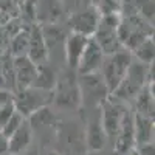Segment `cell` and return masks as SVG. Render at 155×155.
Listing matches in <instances>:
<instances>
[{
    "instance_id": "cell-9",
    "label": "cell",
    "mask_w": 155,
    "mask_h": 155,
    "mask_svg": "<svg viewBox=\"0 0 155 155\" xmlns=\"http://www.w3.org/2000/svg\"><path fill=\"white\" fill-rule=\"evenodd\" d=\"M104 53L101 51V48L98 47V44L93 41L92 37L88 39V42L85 45V50L79 59V64L76 67V71L81 76L84 74H93L98 73V70L102 65V61H104Z\"/></svg>"
},
{
    "instance_id": "cell-7",
    "label": "cell",
    "mask_w": 155,
    "mask_h": 155,
    "mask_svg": "<svg viewBox=\"0 0 155 155\" xmlns=\"http://www.w3.org/2000/svg\"><path fill=\"white\" fill-rule=\"evenodd\" d=\"M126 107L121 106L120 102H113V101H106L102 106V113H101V124L102 129L107 135V138H115L116 134L120 130L121 121L124 118Z\"/></svg>"
},
{
    "instance_id": "cell-13",
    "label": "cell",
    "mask_w": 155,
    "mask_h": 155,
    "mask_svg": "<svg viewBox=\"0 0 155 155\" xmlns=\"http://www.w3.org/2000/svg\"><path fill=\"white\" fill-rule=\"evenodd\" d=\"M33 140V127L30 126L28 120H23V123L19 126V129L8 138V147L11 155H19L31 144Z\"/></svg>"
},
{
    "instance_id": "cell-5",
    "label": "cell",
    "mask_w": 155,
    "mask_h": 155,
    "mask_svg": "<svg viewBox=\"0 0 155 155\" xmlns=\"http://www.w3.org/2000/svg\"><path fill=\"white\" fill-rule=\"evenodd\" d=\"M53 92V99L56 101V104L64 109H74L81 104V92L79 85L74 78L67 76L65 79L56 81Z\"/></svg>"
},
{
    "instance_id": "cell-27",
    "label": "cell",
    "mask_w": 155,
    "mask_h": 155,
    "mask_svg": "<svg viewBox=\"0 0 155 155\" xmlns=\"http://www.w3.org/2000/svg\"><path fill=\"white\" fill-rule=\"evenodd\" d=\"M19 155H39V153H37L36 150H28V149H27V150H23V152L19 153Z\"/></svg>"
},
{
    "instance_id": "cell-18",
    "label": "cell",
    "mask_w": 155,
    "mask_h": 155,
    "mask_svg": "<svg viewBox=\"0 0 155 155\" xmlns=\"http://www.w3.org/2000/svg\"><path fill=\"white\" fill-rule=\"evenodd\" d=\"M153 48H155L153 47V39L147 37L138 47H135L132 50V56H135L137 61L144 64V65H150V64H153V54H155Z\"/></svg>"
},
{
    "instance_id": "cell-23",
    "label": "cell",
    "mask_w": 155,
    "mask_h": 155,
    "mask_svg": "<svg viewBox=\"0 0 155 155\" xmlns=\"http://www.w3.org/2000/svg\"><path fill=\"white\" fill-rule=\"evenodd\" d=\"M12 101H14V95L8 92L6 88H0V107L8 104V102H12Z\"/></svg>"
},
{
    "instance_id": "cell-14",
    "label": "cell",
    "mask_w": 155,
    "mask_h": 155,
    "mask_svg": "<svg viewBox=\"0 0 155 155\" xmlns=\"http://www.w3.org/2000/svg\"><path fill=\"white\" fill-rule=\"evenodd\" d=\"M134 130H135V144L153 143V120L147 116L134 115Z\"/></svg>"
},
{
    "instance_id": "cell-24",
    "label": "cell",
    "mask_w": 155,
    "mask_h": 155,
    "mask_svg": "<svg viewBox=\"0 0 155 155\" xmlns=\"http://www.w3.org/2000/svg\"><path fill=\"white\" fill-rule=\"evenodd\" d=\"M137 150H138L141 155H155L153 143H144V144H138Z\"/></svg>"
},
{
    "instance_id": "cell-20",
    "label": "cell",
    "mask_w": 155,
    "mask_h": 155,
    "mask_svg": "<svg viewBox=\"0 0 155 155\" xmlns=\"http://www.w3.org/2000/svg\"><path fill=\"white\" fill-rule=\"evenodd\" d=\"M121 2H123V0H99L96 9L99 11L101 16L120 14V11H121Z\"/></svg>"
},
{
    "instance_id": "cell-28",
    "label": "cell",
    "mask_w": 155,
    "mask_h": 155,
    "mask_svg": "<svg viewBox=\"0 0 155 155\" xmlns=\"http://www.w3.org/2000/svg\"><path fill=\"white\" fill-rule=\"evenodd\" d=\"M129 155H141V153H140V152H138L137 149H132L130 152H129Z\"/></svg>"
},
{
    "instance_id": "cell-8",
    "label": "cell",
    "mask_w": 155,
    "mask_h": 155,
    "mask_svg": "<svg viewBox=\"0 0 155 155\" xmlns=\"http://www.w3.org/2000/svg\"><path fill=\"white\" fill-rule=\"evenodd\" d=\"M12 74H14V85L19 92H22L28 87H33L37 74V65L27 56L12 58Z\"/></svg>"
},
{
    "instance_id": "cell-12",
    "label": "cell",
    "mask_w": 155,
    "mask_h": 155,
    "mask_svg": "<svg viewBox=\"0 0 155 155\" xmlns=\"http://www.w3.org/2000/svg\"><path fill=\"white\" fill-rule=\"evenodd\" d=\"M90 37H85V36H81V34H76V33H71L70 36L65 37V42H64V53H65V59H67V64L71 70H76L78 64H79V59L85 50V45L88 42Z\"/></svg>"
},
{
    "instance_id": "cell-31",
    "label": "cell",
    "mask_w": 155,
    "mask_h": 155,
    "mask_svg": "<svg viewBox=\"0 0 155 155\" xmlns=\"http://www.w3.org/2000/svg\"><path fill=\"white\" fill-rule=\"evenodd\" d=\"M9 155H11V153H9Z\"/></svg>"
},
{
    "instance_id": "cell-6",
    "label": "cell",
    "mask_w": 155,
    "mask_h": 155,
    "mask_svg": "<svg viewBox=\"0 0 155 155\" xmlns=\"http://www.w3.org/2000/svg\"><path fill=\"white\" fill-rule=\"evenodd\" d=\"M101 14L99 11L96 9V6H90L85 8L81 12H76L70 17V27L71 31L76 34H81L85 37H93L98 23H99Z\"/></svg>"
},
{
    "instance_id": "cell-11",
    "label": "cell",
    "mask_w": 155,
    "mask_h": 155,
    "mask_svg": "<svg viewBox=\"0 0 155 155\" xmlns=\"http://www.w3.org/2000/svg\"><path fill=\"white\" fill-rule=\"evenodd\" d=\"M116 150L120 153H129L135 146V130H134V113L126 110L121 121L120 130L116 134Z\"/></svg>"
},
{
    "instance_id": "cell-16",
    "label": "cell",
    "mask_w": 155,
    "mask_h": 155,
    "mask_svg": "<svg viewBox=\"0 0 155 155\" xmlns=\"http://www.w3.org/2000/svg\"><path fill=\"white\" fill-rule=\"evenodd\" d=\"M135 98H137V112L135 113L153 120V82L144 85Z\"/></svg>"
},
{
    "instance_id": "cell-30",
    "label": "cell",
    "mask_w": 155,
    "mask_h": 155,
    "mask_svg": "<svg viewBox=\"0 0 155 155\" xmlns=\"http://www.w3.org/2000/svg\"><path fill=\"white\" fill-rule=\"evenodd\" d=\"M45 155H59V153H56V152H48V153H45Z\"/></svg>"
},
{
    "instance_id": "cell-17",
    "label": "cell",
    "mask_w": 155,
    "mask_h": 155,
    "mask_svg": "<svg viewBox=\"0 0 155 155\" xmlns=\"http://www.w3.org/2000/svg\"><path fill=\"white\" fill-rule=\"evenodd\" d=\"M54 85H56L54 71L51 70L47 64L37 65V74H36L33 87L41 88V90H47V92H54Z\"/></svg>"
},
{
    "instance_id": "cell-19",
    "label": "cell",
    "mask_w": 155,
    "mask_h": 155,
    "mask_svg": "<svg viewBox=\"0 0 155 155\" xmlns=\"http://www.w3.org/2000/svg\"><path fill=\"white\" fill-rule=\"evenodd\" d=\"M28 39H30V31H27V30H20L14 37L11 39V53H12L14 58L27 56Z\"/></svg>"
},
{
    "instance_id": "cell-4",
    "label": "cell",
    "mask_w": 155,
    "mask_h": 155,
    "mask_svg": "<svg viewBox=\"0 0 155 155\" xmlns=\"http://www.w3.org/2000/svg\"><path fill=\"white\" fill-rule=\"evenodd\" d=\"M51 99H53V92L28 87L22 92H17V96H14V106L23 118H27V116H31L34 112L47 107Z\"/></svg>"
},
{
    "instance_id": "cell-26",
    "label": "cell",
    "mask_w": 155,
    "mask_h": 155,
    "mask_svg": "<svg viewBox=\"0 0 155 155\" xmlns=\"http://www.w3.org/2000/svg\"><path fill=\"white\" fill-rule=\"evenodd\" d=\"M9 20H11V17H9L8 14H5V12H3L2 9H0V28L5 27V25H6Z\"/></svg>"
},
{
    "instance_id": "cell-22",
    "label": "cell",
    "mask_w": 155,
    "mask_h": 155,
    "mask_svg": "<svg viewBox=\"0 0 155 155\" xmlns=\"http://www.w3.org/2000/svg\"><path fill=\"white\" fill-rule=\"evenodd\" d=\"M17 110H16V106H14V101L12 102H8V104L0 107V130L5 127V124L11 120V116L14 115Z\"/></svg>"
},
{
    "instance_id": "cell-2",
    "label": "cell",
    "mask_w": 155,
    "mask_h": 155,
    "mask_svg": "<svg viewBox=\"0 0 155 155\" xmlns=\"http://www.w3.org/2000/svg\"><path fill=\"white\" fill-rule=\"evenodd\" d=\"M120 22H121L120 14H107V16H101L99 19L98 28L92 39L98 44V47L104 53V56H110L124 48L118 37Z\"/></svg>"
},
{
    "instance_id": "cell-1",
    "label": "cell",
    "mask_w": 155,
    "mask_h": 155,
    "mask_svg": "<svg viewBox=\"0 0 155 155\" xmlns=\"http://www.w3.org/2000/svg\"><path fill=\"white\" fill-rule=\"evenodd\" d=\"M134 61V56L130 51H127L126 48L116 51V53L106 56L104 61H102V81H104V85L107 88L109 95H112L118 85L121 84V81L124 79V76L130 67V64Z\"/></svg>"
},
{
    "instance_id": "cell-25",
    "label": "cell",
    "mask_w": 155,
    "mask_h": 155,
    "mask_svg": "<svg viewBox=\"0 0 155 155\" xmlns=\"http://www.w3.org/2000/svg\"><path fill=\"white\" fill-rule=\"evenodd\" d=\"M0 155H9L8 138H5L2 134H0Z\"/></svg>"
},
{
    "instance_id": "cell-15",
    "label": "cell",
    "mask_w": 155,
    "mask_h": 155,
    "mask_svg": "<svg viewBox=\"0 0 155 155\" xmlns=\"http://www.w3.org/2000/svg\"><path fill=\"white\" fill-rule=\"evenodd\" d=\"M85 140H87V146L90 150L96 152V150L104 149V146L107 143V135L104 132V129H102L101 120H95L88 124Z\"/></svg>"
},
{
    "instance_id": "cell-29",
    "label": "cell",
    "mask_w": 155,
    "mask_h": 155,
    "mask_svg": "<svg viewBox=\"0 0 155 155\" xmlns=\"http://www.w3.org/2000/svg\"><path fill=\"white\" fill-rule=\"evenodd\" d=\"M2 56H3V47L0 45V58H2Z\"/></svg>"
},
{
    "instance_id": "cell-3",
    "label": "cell",
    "mask_w": 155,
    "mask_h": 155,
    "mask_svg": "<svg viewBox=\"0 0 155 155\" xmlns=\"http://www.w3.org/2000/svg\"><path fill=\"white\" fill-rule=\"evenodd\" d=\"M147 78H149V65H144V64H141L138 61L137 62L132 61L130 67H129V70L124 76V79L121 81L118 88L112 95L118 99H123V101H126L129 98H134L146 85Z\"/></svg>"
},
{
    "instance_id": "cell-21",
    "label": "cell",
    "mask_w": 155,
    "mask_h": 155,
    "mask_svg": "<svg viewBox=\"0 0 155 155\" xmlns=\"http://www.w3.org/2000/svg\"><path fill=\"white\" fill-rule=\"evenodd\" d=\"M23 120H25L23 116H22L19 112H16L14 115L11 116V120L5 124V127L2 129V130H0V134H2L5 138H9V137H11V135H12V134H14V132L17 130V129H19V126L23 123Z\"/></svg>"
},
{
    "instance_id": "cell-10",
    "label": "cell",
    "mask_w": 155,
    "mask_h": 155,
    "mask_svg": "<svg viewBox=\"0 0 155 155\" xmlns=\"http://www.w3.org/2000/svg\"><path fill=\"white\" fill-rule=\"evenodd\" d=\"M27 58L36 64V65H42L47 64L48 59V50L42 36L41 27H33L30 30V39H28V48H27Z\"/></svg>"
}]
</instances>
